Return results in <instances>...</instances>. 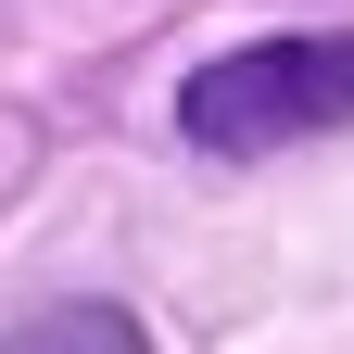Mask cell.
I'll return each instance as SVG.
<instances>
[{
    "instance_id": "obj_1",
    "label": "cell",
    "mask_w": 354,
    "mask_h": 354,
    "mask_svg": "<svg viewBox=\"0 0 354 354\" xmlns=\"http://www.w3.org/2000/svg\"><path fill=\"white\" fill-rule=\"evenodd\" d=\"M329 127H354V26L215 51L177 88V140L190 152H279V140H329Z\"/></svg>"
},
{
    "instance_id": "obj_2",
    "label": "cell",
    "mask_w": 354,
    "mask_h": 354,
    "mask_svg": "<svg viewBox=\"0 0 354 354\" xmlns=\"http://www.w3.org/2000/svg\"><path fill=\"white\" fill-rule=\"evenodd\" d=\"M0 354H152L140 342V317H127V304H38V317H13L0 329Z\"/></svg>"
}]
</instances>
